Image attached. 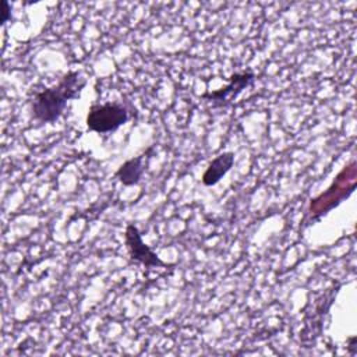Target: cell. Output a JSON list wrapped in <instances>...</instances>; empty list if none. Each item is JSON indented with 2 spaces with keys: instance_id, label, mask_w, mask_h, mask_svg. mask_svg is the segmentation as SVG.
Wrapping results in <instances>:
<instances>
[{
  "instance_id": "cell-4",
  "label": "cell",
  "mask_w": 357,
  "mask_h": 357,
  "mask_svg": "<svg viewBox=\"0 0 357 357\" xmlns=\"http://www.w3.org/2000/svg\"><path fill=\"white\" fill-rule=\"evenodd\" d=\"M126 238V245L128 250V255L131 261L138 262L146 268H153V266H167L166 262H163L156 252H153L144 241L142 236L138 230V227L132 223H128L126 227L124 233Z\"/></svg>"
},
{
  "instance_id": "cell-5",
  "label": "cell",
  "mask_w": 357,
  "mask_h": 357,
  "mask_svg": "<svg viewBox=\"0 0 357 357\" xmlns=\"http://www.w3.org/2000/svg\"><path fill=\"white\" fill-rule=\"evenodd\" d=\"M255 79V74L252 71H241L234 73L229 77V84L223 88H219L212 92H205L201 96L212 103V107H223L231 99H234L243 89L248 88Z\"/></svg>"
},
{
  "instance_id": "cell-2",
  "label": "cell",
  "mask_w": 357,
  "mask_h": 357,
  "mask_svg": "<svg viewBox=\"0 0 357 357\" xmlns=\"http://www.w3.org/2000/svg\"><path fill=\"white\" fill-rule=\"evenodd\" d=\"M357 183V165L356 162L349 163L344 166L329 185V188L321 192L318 197L311 199L308 212L312 218H319L331 211L333 206L340 204L344 198H347L353 190L356 188Z\"/></svg>"
},
{
  "instance_id": "cell-1",
  "label": "cell",
  "mask_w": 357,
  "mask_h": 357,
  "mask_svg": "<svg viewBox=\"0 0 357 357\" xmlns=\"http://www.w3.org/2000/svg\"><path fill=\"white\" fill-rule=\"evenodd\" d=\"M86 85V78L79 71H68L57 85L45 88L33 95L31 112L39 123H54L64 113L68 100L78 99Z\"/></svg>"
},
{
  "instance_id": "cell-3",
  "label": "cell",
  "mask_w": 357,
  "mask_h": 357,
  "mask_svg": "<svg viewBox=\"0 0 357 357\" xmlns=\"http://www.w3.org/2000/svg\"><path fill=\"white\" fill-rule=\"evenodd\" d=\"M128 120V110L121 103L107 102L92 105L86 114V127L98 134H107L124 126Z\"/></svg>"
},
{
  "instance_id": "cell-7",
  "label": "cell",
  "mask_w": 357,
  "mask_h": 357,
  "mask_svg": "<svg viewBox=\"0 0 357 357\" xmlns=\"http://www.w3.org/2000/svg\"><path fill=\"white\" fill-rule=\"evenodd\" d=\"M144 155H138L126 160L116 172V178L126 187L135 185L139 183L144 174Z\"/></svg>"
},
{
  "instance_id": "cell-6",
  "label": "cell",
  "mask_w": 357,
  "mask_h": 357,
  "mask_svg": "<svg viewBox=\"0 0 357 357\" xmlns=\"http://www.w3.org/2000/svg\"><path fill=\"white\" fill-rule=\"evenodd\" d=\"M234 163V153L233 152H223L213 158L206 170L204 172L201 181L206 187H212L220 181V178L231 169Z\"/></svg>"
},
{
  "instance_id": "cell-8",
  "label": "cell",
  "mask_w": 357,
  "mask_h": 357,
  "mask_svg": "<svg viewBox=\"0 0 357 357\" xmlns=\"http://www.w3.org/2000/svg\"><path fill=\"white\" fill-rule=\"evenodd\" d=\"M11 20V4L6 0L1 1V18H0V25L4 26L8 21Z\"/></svg>"
}]
</instances>
